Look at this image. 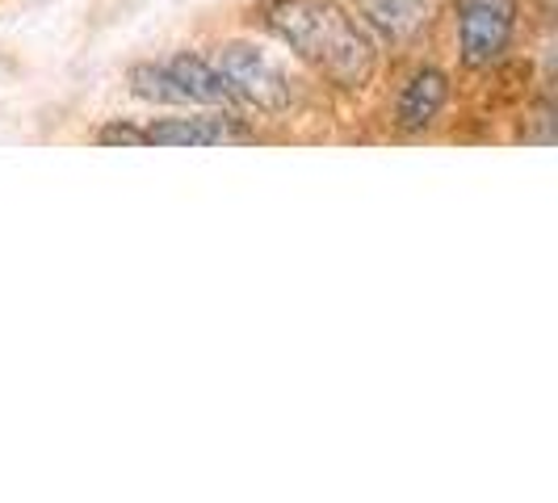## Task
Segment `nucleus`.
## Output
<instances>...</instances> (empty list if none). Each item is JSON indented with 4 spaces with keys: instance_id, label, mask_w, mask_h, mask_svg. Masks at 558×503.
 <instances>
[{
    "instance_id": "obj_2",
    "label": "nucleus",
    "mask_w": 558,
    "mask_h": 503,
    "mask_svg": "<svg viewBox=\"0 0 558 503\" xmlns=\"http://www.w3.org/2000/svg\"><path fill=\"white\" fill-rule=\"evenodd\" d=\"M210 63L223 72L227 88H231V97L240 106H252V110L260 113H286L294 106V88L286 81V72L260 47L227 42V47L215 51Z\"/></svg>"
},
{
    "instance_id": "obj_1",
    "label": "nucleus",
    "mask_w": 558,
    "mask_h": 503,
    "mask_svg": "<svg viewBox=\"0 0 558 503\" xmlns=\"http://www.w3.org/2000/svg\"><path fill=\"white\" fill-rule=\"evenodd\" d=\"M265 29L344 93H357L374 76V42L340 0H269Z\"/></svg>"
},
{
    "instance_id": "obj_3",
    "label": "nucleus",
    "mask_w": 558,
    "mask_h": 503,
    "mask_svg": "<svg viewBox=\"0 0 558 503\" xmlns=\"http://www.w3.org/2000/svg\"><path fill=\"white\" fill-rule=\"evenodd\" d=\"M458 59L471 72L496 68L517 34V0H458L453 4Z\"/></svg>"
},
{
    "instance_id": "obj_6",
    "label": "nucleus",
    "mask_w": 558,
    "mask_h": 503,
    "mask_svg": "<svg viewBox=\"0 0 558 503\" xmlns=\"http://www.w3.org/2000/svg\"><path fill=\"white\" fill-rule=\"evenodd\" d=\"M165 63L168 72H172V81H177V88H181V97H185V106H210V110H235L240 106L231 97V88H227L223 72L210 59L181 51V56L165 59Z\"/></svg>"
},
{
    "instance_id": "obj_7",
    "label": "nucleus",
    "mask_w": 558,
    "mask_h": 503,
    "mask_svg": "<svg viewBox=\"0 0 558 503\" xmlns=\"http://www.w3.org/2000/svg\"><path fill=\"white\" fill-rule=\"evenodd\" d=\"M362 17L391 42L416 38L428 22V0H357Z\"/></svg>"
},
{
    "instance_id": "obj_9",
    "label": "nucleus",
    "mask_w": 558,
    "mask_h": 503,
    "mask_svg": "<svg viewBox=\"0 0 558 503\" xmlns=\"http://www.w3.org/2000/svg\"><path fill=\"white\" fill-rule=\"evenodd\" d=\"M97 143H106V147H147V131L131 126V122H110V126L97 131Z\"/></svg>"
},
{
    "instance_id": "obj_4",
    "label": "nucleus",
    "mask_w": 558,
    "mask_h": 503,
    "mask_svg": "<svg viewBox=\"0 0 558 503\" xmlns=\"http://www.w3.org/2000/svg\"><path fill=\"white\" fill-rule=\"evenodd\" d=\"M449 106V76L441 68H416L395 97V126L403 135H424Z\"/></svg>"
},
{
    "instance_id": "obj_5",
    "label": "nucleus",
    "mask_w": 558,
    "mask_h": 503,
    "mask_svg": "<svg viewBox=\"0 0 558 503\" xmlns=\"http://www.w3.org/2000/svg\"><path fill=\"white\" fill-rule=\"evenodd\" d=\"M147 131V147H223V143H244L248 131L240 126V118H160Z\"/></svg>"
},
{
    "instance_id": "obj_8",
    "label": "nucleus",
    "mask_w": 558,
    "mask_h": 503,
    "mask_svg": "<svg viewBox=\"0 0 558 503\" xmlns=\"http://www.w3.org/2000/svg\"><path fill=\"white\" fill-rule=\"evenodd\" d=\"M131 93L143 97V101H156V106H185V97H181V88L172 81V72H168V63H140V68H131Z\"/></svg>"
}]
</instances>
